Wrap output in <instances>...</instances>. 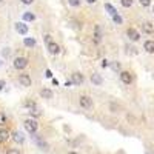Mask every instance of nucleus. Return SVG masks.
Returning <instances> with one entry per match:
<instances>
[{
	"instance_id": "obj_1",
	"label": "nucleus",
	"mask_w": 154,
	"mask_h": 154,
	"mask_svg": "<svg viewBox=\"0 0 154 154\" xmlns=\"http://www.w3.org/2000/svg\"><path fill=\"white\" fill-rule=\"evenodd\" d=\"M28 66V59L26 57H17L14 59V68L15 69H25Z\"/></svg>"
},
{
	"instance_id": "obj_2",
	"label": "nucleus",
	"mask_w": 154,
	"mask_h": 154,
	"mask_svg": "<svg viewBox=\"0 0 154 154\" xmlns=\"http://www.w3.org/2000/svg\"><path fill=\"white\" fill-rule=\"evenodd\" d=\"M79 103L82 108H91L93 106V99L88 96H80L79 97Z\"/></svg>"
},
{
	"instance_id": "obj_3",
	"label": "nucleus",
	"mask_w": 154,
	"mask_h": 154,
	"mask_svg": "<svg viewBox=\"0 0 154 154\" xmlns=\"http://www.w3.org/2000/svg\"><path fill=\"white\" fill-rule=\"evenodd\" d=\"M25 128L28 130L31 134H34L35 131H37V122H35V120H32V119L25 120Z\"/></svg>"
},
{
	"instance_id": "obj_4",
	"label": "nucleus",
	"mask_w": 154,
	"mask_h": 154,
	"mask_svg": "<svg viewBox=\"0 0 154 154\" xmlns=\"http://www.w3.org/2000/svg\"><path fill=\"white\" fill-rule=\"evenodd\" d=\"M126 35H128V39L133 40V42H137L140 39V34L136 31L134 28H128V29H126Z\"/></svg>"
},
{
	"instance_id": "obj_5",
	"label": "nucleus",
	"mask_w": 154,
	"mask_h": 154,
	"mask_svg": "<svg viewBox=\"0 0 154 154\" xmlns=\"http://www.w3.org/2000/svg\"><path fill=\"white\" fill-rule=\"evenodd\" d=\"M120 80H122L125 85H130V83L133 82L131 72H130V71H122V72H120Z\"/></svg>"
},
{
	"instance_id": "obj_6",
	"label": "nucleus",
	"mask_w": 154,
	"mask_h": 154,
	"mask_svg": "<svg viewBox=\"0 0 154 154\" xmlns=\"http://www.w3.org/2000/svg\"><path fill=\"white\" fill-rule=\"evenodd\" d=\"M19 83L22 86H31V77L28 74H20L19 76Z\"/></svg>"
},
{
	"instance_id": "obj_7",
	"label": "nucleus",
	"mask_w": 154,
	"mask_h": 154,
	"mask_svg": "<svg viewBox=\"0 0 154 154\" xmlns=\"http://www.w3.org/2000/svg\"><path fill=\"white\" fill-rule=\"evenodd\" d=\"M15 31L19 32V34H22V35H25L26 32H28V25H25L23 22L15 23Z\"/></svg>"
},
{
	"instance_id": "obj_8",
	"label": "nucleus",
	"mask_w": 154,
	"mask_h": 154,
	"mask_svg": "<svg viewBox=\"0 0 154 154\" xmlns=\"http://www.w3.org/2000/svg\"><path fill=\"white\" fill-rule=\"evenodd\" d=\"M71 80H72V83H76V85H82L85 79H83V76L80 74V72H74L72 77H71Z\"/></svg>"
},
{
	"instance_id": "obj_9",
	"label": "nucleus",
	"mask_w": 154,
	"mask_h": 154,
	"mask_svg": "<svg viewBox=\"0 0 154 154\" xmlns=\"http://www.w3.org/2000/svg\"><path fill=\"white\" fill-rule=\"evenodd\" d=\"M48 51L52 54V56H56V54H59L60 52V46L56 43V42H52V43H49L48 45Z\"/></svg>"
},
{
	"instance_id": "obj_10",
	"label": "nucleus",
	"mask_w": 154,
	"mask_h": 154,
	"mask_svg": "<svg viewBox=\"0 0 154 154\" xmlns=\"http://www.w3.org/2000/svg\"><path fill=\"white\" fill-rule=\"evenodd\" d=\"M143 49L150 52V54H154V40H147L143 43Z\"/></svg>"
},
{
	"instance_id": "obj_11",
	"label": "nucleus",
	"mask_w": 154,
	"mask_h": 154,
	"mask_svg": "<svg viewBox=\"0 0 154 154\" xmlns=\"http://www.w3.org/2000/svg\"><path fill=\"white\" fill-rule=\"evenodd\" d=\"M142 29L147 32V34H153V32H154V26H153L151 22H145V23L142 25Z\"/></svg>"
},
{
	"instance_id": "obj_12",
	"label": "nucleus",
	"mask_w": 154,
	"mask_h": 154,
	"mask_svg": "<svg viewBox=\"0 0 154 154\" xmlns=\"http://www.w3.org/2000/svg\"><path fill=\"white\" fill-rule=\"evenodd\" d=\"M8 139H10V131L5 130V128H0V143L6 142Z\"/></svg>"
},
{
	"instance_id": "obj_13",
	"label": "nucleus",
	"mask_w": 154,
	"mask_h": 154,
	"mask_svg": "<svg viewBox=\"0 0 154 154\" xmlns=\"http://www.w3.org/2000/svg\"><path fill=\"white\" fill-rule=\"evenodd\" d=\"M40 96H42L43 99H51V97H52V91H51V89L45 88V89H42V91H40Z\"/></svg>"
},
{
	"instance_id": "obj_14",
	"label": "nucleus",
	"mask_w": 154,
	"mask_h": 154,
	"mask_svg": "<svg viewBox=\"0 0 154 154\" xmlns=\"http://www.w3.org/2000/svg\"><path fill=\"white\" fill-rule=\"evenodd\" d=\"M23 20H26V22H32V20H35V15H34L32 13H25V14H23Z\"/></svg>"
},
{
	"instance_id": "obj_15",
	"label": "nucleus",
	"mask_w": 154,
	"mask_h": 154,
	"mask_svg": "<svg viewBox=\"0 0 154 154\" xmlns=\"http://www.w3.org/2000/svg\"><path fill=\"white\" fill-rule=\"evenodd\" d=\"M91 80H93V83H96V85H100L102 83V77L99 76V74H93Z\"/></svg>"
},
{
	"instance_id": "obj_16",
	"label": "nucleus",
	"mask_w": 154,
	"mask_h": 154,
	"mask_svg": "<svg viewBox=\"0 0 154 154\" xmlns=\"http://www.w3.org/2000/svg\"><path fill=\"white\" fill-rule=\"evenodd\" d=\"M23 43H25V46H34V45H35V40H34V39H29V37H26V39L23 40Z\"/></svg>"
},
{
	"instance_id": "obj_17",
	"label": "nucleus",
	"mask_w": 154,
	"mask_h": 154,
	"mask_svg": "<svg viewBox=\"0 0 154 154\" xmlns=\"http://www.w3.org/2000/svg\"><path fill=\"white\" fill-rule=\"evenodd\" d=\"M14 140L19 142V143H22V142H23V136H22V133H14Z\"/></svg>"
},
{
	"instance_id": "obj_18",
	"label": "nucleus",
	"mask_w": 154,
	"mask_h": 154,
	"mask_svg": "<svg viewBox=\"0 0 154 154\" xmlns=\"http://www.w3.org/2000/svg\"><path fill=\"white\" fill-rule=\"evenodd\" d=\"M94 40L99 43L100 42V28H99V26H96V34H94Z\"/></svg>"
},
{
	"instance_id": "obj_19",
	"label": "nucleus",
	"mask_w": 154,
	"mask_h": 154,
	"mask_svg": "<svg viewBox=\"0 0 154 154\" xmlns=\"http://www.w3.org/2000/svg\"><path fill=\"white\" fill-rule=\"evenodd\" d=\"M105 8H106V10H108V11H110V14H111V15H113V17H114V15H116V14H117V11H116V10H114V8H113V6H111V5H110V3H106V5H105Z\"/></svg>"
},
{
	"instance_id": "obj_20",
	"label": "nucleus",
	"mask_w": 154,
	"mask_h": 154,
	"mask_svg": "<svg viewBox=\"0 0 154 154\" xmlns=\"http://www.w3.org/2000/svg\"><path fill=\"white\" fill-rule=\"evenodd\" d=\"M120 3H122V6H125V8H130V6L133 5V0H120Z\"/></svg>"
},
{
	"instance_id": "obj_21",
	"label": "nucleus",
	"mask_w": 154,
	"mask_h": 154,
	"mask_svg": "<svg viewBox=\"0 0 154 154\" xmlns=\"http://www.w3.org/2000/svg\"><path fill=\"white\" fill-rule=\"evenodd\" d=\"M80 2H82V0H68V3L71 5V6H80Z\"/></svg>"
},
{
	"instance_id": "obj_22",
	"label": "nucleus",
	"mask_w": 154,
	"mask_h": 154,
	"mask_svg": "<svg viewBox=\"0 0 154 154\" xmlns=\"http://www.w3.org/2000/svg\"><path fill=\"white\" fill-rule=\"evenodd\" d=\"M6 120H8V119H6V116H5L3 113H0V125L3 126V125L6 123Z\"/></svg>"
},
{
	"instance_id": "obj_23",
	"label": "nucleus",
	"mask_w": 154,
	"mask_h": 154,
	"mask_svg": "<svg viewBox=\"0 0 154 154\" xmlns=\"http://www.w3.org/2000/svg\"><path fill=\"white\" fill-rule=\"evenodd\" d=\"M113 20H114L116 23H122V17H120L119 14H116V15L113 17Z\"/></svg>"
},
{
	"instance_id": "obj_24",
	"label": "nucleus",
	"mask_w": 154,
	"mask_h": 154,
	"mask_svg": "<svg viewBox=\"0 0 154 154\" xmlns=\"http://www.w3.org/2000/svg\"><path fill=\"white\" fill-rule=\"evenodd\" d=\"M139 2H140L142 6H150L151 5V0H139Z\"/></svg>"
},
{
	"instance_id": "obj_25",
	"label": "nucleus",
	"mask_w": 154,
	"mask_h": 154,
	"mask_svg": "<svg viewBox=\"0 0 154 154\" xmlns=\"http://www.w3.org/2000/svg\"><path fill=\"white\" fill-rule=\"evenodd\" d=\"M45 42H46L48 45H49V43H52V39H51V35H49V34L45 35Z\"/></svg>"
},
{
	"instance_id": "obj_26",
	"label": "nucleus",
	"mask_w": 154,
	"mask_h": 154,
	"mask_svg": "<svg viewBox=\"0 0 154 154\" xmlns=\"http://www.w3.org/2000/svg\"><path fill=\"white\" fill-rule=\"evenodd\" d=\"M6 154H20V151L19 150H8Z\"/></svg>"
},
{
	"instance_id": "obj_27",
	"label": "nucleus",
	"mask_w": 154,
	"mask_h": 154,
	"mask_svg": "<svg viewBox=\"0 0 154 154\" xmlns=\"http://www.w3.org/2000/svg\"><path fill=\"white\" fill-rule=\"evenodd\" d=\"M34 2V0H22V3H25V5H31Z\"/></svg>"
},
{
	"instance_id": "obj_28",
	"label": "nucleus",
	"mask_w": 154,
	"mask_h": 154,
	"mask_svg": "<svg viewBox=\"0 0 154 154\" xmlns=\"http://www.w3.org/2000/svg\"><path fill=\"white\" fill-rule=\"evenodd\" d=\"M120 68V63H113V69H119Z\"/></svg>"
},
{
	"instance_id": "obj_29",
	"label": "nucleus",
	"mask_w": 154,
	"mask_h": 154,
	"mask_svg": "<svg viewBox=\"0 0 154 154\" xmlns=\"http://www.w3.org/2000/svg\"><path fill=\"white\" fill-rule=\"evenodd\" d=\"M102 66H103V68L108 66V60H103V62H102Z\"/></svg>"
},
{
	"instance_id": "obj_30",
	"label": "nucleus",
	"mask_w": 154,
	"mask_h": 154,
	"mask_svg": "<svg viewBox=\"0 0 154 154\" xmlns=\"http://www.w3.org/2000/svg\"><path fill=\"white\" fill-rule=\"evenodd\" d=\"M46 77H52V72L49 69H46Z\"/></svg>"
},
{
	"instance_id": "obj_31",
	"label": "nucleus",
	"mask_w": 154,
	"mask_h": 154,
	"mask_svg": "<svg viewBox=\"0 0 154 154\" xmlns=\"http://www.w3.org/2000/svg\"><path fill=\"white\" fill-rule=\"evenodd\" d=\"M65 85H66V86H71V85H72V80H66Z\"/></svg>"
},
{
	"instance_id": "obj_32",
	"label": "nucleus",
	"mask_w": 154,
	"mask_h": 154,
	"mask_svg": "<svg viewBox=\"0 0 154 154\" xmlns=\"http://www.w3.org/2000/svg\"><path fill=\"white\" fill-rule=\"evenodd\" d=\"M86 2H88V3H96L97 0H86Z\"/></svg>"
},
{
	"instance_id": "obj_33",
	"label": "nucleus",
	"mask_w": 154,
	"mask_h": 154,
	"mask_svg": "<svg viewBox=\"0 0 154 154\" xmlns=\"http://www.w3.org/2000/svg\"><path fill=\"white\" fill-rule=\"evenodd\" d=\"M69 154H79V153H76V151H71Z\"/></svg>"
},
{
	"instance_id": "obj_34",
	"label": "nucleus",
	"mask_w": 154,
	"mask_h": 154,
	"mask_svg": "<svg viewBox=\"0 0 154 154\" xmlns=\"http://www.w3.org/2000/svg\"><path fill=\"white\" fill-rule=\"evenodd\" d=\"M153 13H154V6H153Z\"/></svg>"
},
{
	"instance_id": "obj_35",
	"label": "nucleus",
	"mask_w": 154,
	"mask_h": 154,
	"mask_svg": "<svg viewBox=\"0 0 154 154\" xmlns=\"http://www.w3.org/2000/svg\"><path fill=\"white\" fill-rule=\"evenodd\" d=\"M0 3H2V0H0Z\"/></svg>"
}]
</instances>
